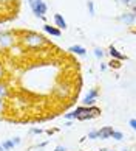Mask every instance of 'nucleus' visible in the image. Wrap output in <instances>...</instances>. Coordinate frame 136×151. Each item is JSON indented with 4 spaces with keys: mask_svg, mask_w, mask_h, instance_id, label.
<instances>
[{
    "mask_svg": "<svg viewBox=\"0 0 136 151\" xmlns=\"http://www.w3.org/2000/svg\"><path fill=\"white\" fill-rule=\"evenodd\" d=\"M6 93H8V87L5 86L2 81H0V98H2V97H6Z\"/></svg>",
    "mask_w": 136,
    "mask_h": 151,
    "instance_id": "4468645a",
    "label": "nucleus"
},
{
    "mask_svg": "<svg viewBox=\"0 0 136 151\" xmlns=\"http://www.w3.org/2000/svg\"><path fill=\"white\" fill-rule=\"evenodd\" d=\"M119 2H122V3H125V5H127V3H128V0H119Z\"/></svg>",
    "mask_w": 136,
    "mask_h": 151,
    "instance_id": "4be33fe9",
    "label": "nucleus"
},
{
    "mask_svg": "<svg viewBox=\"0 0 136 151\" xmlns=\"http://www.w3.org/2000/svg\"><path fill=\"white\" fill-rule=\"evenodd\" d=\"M107 151H113V150H107Z\"/></svg>",
    "mask_w": 136,
    "mask_h": 151,
    "instance_id": "393cba45",
    "label": "nucleus"
},
{
    "mask_svg": "<svg viewBox=\"0 0 136 151\" xmlns=\"http://www.w3.org/2000/svg\"><path fill=\"white\" fill-rule=\"evenodd\" d=\"M108 53H110V56H111L113 59H116V61H124V59H127L125 55H122L115 45H110V47H108Z\"/></svg>",
    "mask_w": 136,
    "mask_h": 151,
    "instance_id": "6e6552de",
    "label": "nucleus"
},
{
    "mask_svg": "<svg viewBox=\"0 0 136 151\" xmlns=\"http://www.w3.org/2000/svg\"><path fill=\"white\" fill-rule=\"evenodd\" d=\"M111 132H113L111 126H104V128H101V129H98V139H101V140H107V139L111 137Z\"/></svg>",
    "mask_w": 136,
    "mask_h": 151,
    "instance_id": "0eeeda50",
    "label": "nucleus"
},
{
    "mask_svg": "<svg viewBox=\"0 0 136 151\" xmlns=\"http://www.w3.org/2000/svg\"><path fill=\"white\" fill-rule=\"evenodd\" d=\"M5 76V69H3V64L2 61H0V81H2V78Z\"/></svg>",
    "mask_w": 136,
    "mask_h": 151,
    "instance_id": "6ab92c4d",
    "label": "nucleus"
},
{
    "mask_svg": "<svg viewBox=\"0 0 136 151\" xmlns=\"http://www.w3.org/2000/svg\"><path fill=\"white\" fill-rule=\"evenodd\" d=\"M110 139H115V140H122V139H124V134H122V132H119V131H115V129H113Z\"/></svg>",
    "mask_w": 136,
    "mask_h": 151,
    "instance_id": "ddd939ff",
    "label": "nucleus"
},
{
    "mask_svg": "<svg viewBox=\"0 0 136 151\" xmlns=\"http://www.w3.org/2000/svg\"><path fill=\"white\" fill-rule=\"evenodd\" d=\"M43 129H40V128H33V129H30V134H42Z\"/></svg>",
    "mask_w": 136,
    "mask_h": 151,
    "instance_id": "a211bd4d",
    "label": "nucleus"
},
{
    "mask_svg": "<svg viewBox=\"0 0 136 151\" xmlns=\"http://www.w3.org/2000/svg\"><path fill=\"white\" fill-rule=\"evenodd\" d=\"M43 31L48 33L50 36H54V37H60V36H62V31H60L59 28H56V27H51V25H48V24L43 25Z\"/></svg>",
    "mask_w": 136,
    "mask_h": 151,
    "instance_id": "9d476101",
    "label": "nucleus"
},
{
    "mask_svg": "<svg viewBox=\"0 0 136 151\" xmlns=\"http://www.w3.org/2000/svg\"><path fill=\"white\" fill-rule=\"evenodd\" d=\"M85 139H88V140H96V139H98V129L90 131V132H88V136L85 137Z\"/></svg>",
    "mask_w": 136,
    "mask_h": 151,
    "instance_id": "dca6fc26",
    "label": "nucleus"
},
{
    "mask_svg": "<svg viewBox=\"0 0 136 151\" xmlns=\"http://www.w3.org/2000/svg\"><path fill=\"white\" fill-rule=\"evenodd\" d=\"M54 24H56V28H59V30L67 28V20L64 19L62 14H54Z\"/></svg>",
    "mask_w": 136,
    "mask_h": 151,
    "instance_id": "9b49d317",
    "label": "nucleus"
},
{
    "mask_svg": "<svg viewBox=\"0 0 136 151\" xmlns=\"http://www.w3.org/2000/svg\"><path fill=\"white\" fill-rule=\"evenodd\" d=\"M98 97H99V89H96V87L90 89L88 93L82 98V104L84 106H93L96 103V100H98Z\"/></svg>",
    "mask_w": 136,
    "mask_h": 151,
    "instance_id": "7ed1b4c3",
    "label": "nucleus"
},
{
    "mask_svg": "<svg viewBox=\"0 0 136 151\" xmlns=\"http://www.w3.org/2000/svg\"><path fill=\"white\" fill-rule=\"evenodd\" d=\"M128 125H130V128H132V129H136V120H135V119H130Z\"/></svg>",
    "mask_w": 136,
    "mask_h": 151,
    "instance_id": "aec40b11",
    "label": "nucleus"
},
{
    "mask_svg": "<svg viewBox=\"0 0 136 151\" xmlns=\"http://www.w3.org/2000/svg\"><path fill=\"white\" fill-rule=\"evenodd\" d=\"M22 42H23L25 47H30V48H37V47H42L47 44V39L43 36L37 35V33H26L22 39Z\"/></svg>",
    "mask_w": 136,
    "mask_h": 151,
    "instance_id": "f257e3e1",
    "label": "nucleus"
},
{
    "mask_svg": "<svg viewBox=\"0 0 136 151\" xmlns=\"http://www.w3.org/2000/svg\"><path fill=\"white\" fill-rule=\"evenodd\" d=\"M119 20L124 22L125 25H133L135 20H136V14L133 13V11H130V13H122L121 16H119Z\"/></svg>",
    "mask_w": 136,
    "mask_h": 151,
    "instance_id": "39448f33",
    "label": "nucleus"
},
{
    "mask_svg": "<svg viewBox=\"0 0 136 151\" xmlns=\"http://www.w3.org/2000/svg\"><path fill=\"white\" fill-rule=\"evenodd\" d=\"M19 143H20V137H14V139H9V140H5L2 145H0V148H2L3 151H9L14 147H17Z\"/></svg>",
    "mask_w": 136,
    "mask_h": 151,
    "instance_id": "423d86ee",
    "label": "nucleus"
},
{
    "mask_svg": "<svg viewBox=\"0 0 136 151\" xmlns=\"http://www.w3.org/2000/svg\"><path fill=\"white\" fill-rule=\"evenodd\" d=\"M14 44V37L8 31H0V48H8Z\"/></svg>",
    "mask_w": 136,
    "mask_h": 151,
    "instance_id": "20e7f679",
    "label": "nucleus"
},
{
    "mask_svg": "<svg viewBox=\"0 0 136 151\" xmlns=\"http://www.w3.org/2000/svg\"><path fill=\"white\" fill-rule=\"evenodd\" d=\"M104 50H102V48H99V47H96L94 48V56L96 58H98V59H102V58H104Z\"/></svg>",
    "mask_w": 136,
    "mask_h": 151,
    "instance_id": "2eb2a0df",
    "label": "nucleus"
},
{
    "mask_svg": "<svg viewBox=\"0 0 136 151\" xmlns=\"http://www.w3.org/2000/svg\"><path fill=\"white\" fill-rule=\"evenodd\" d=\"M68 52L74 53V55H77V56H85V55H87V50H85L82 45H71L70 48H68Z\"/></svg>",
    "mask_w": 136,
    "mask_h": 151,
    "instance_id": "f8f14e48",
    "label": "nucleus"
},
{
    "mask_svg": "<svg viewBox=\"0 0 136 151\" xmlns=\"http://www.w3.org/2000/svg\"><path fill=\"white\" fill-rule=\"evenodd\" d=\"M122 151H128V150H122Z\"/></svg>",
    "mask_w": 136,
    "mask_h": 151,
    "instance_id": "b1692460",
    "label": "nucleus"
},
{
    "mask_svg": "<svg viewBox=\"0 0 136 151\" xmlns=\"http://www.w3.org/2000/svg\"><path fill=\"white\" fill-rule=\"evenodd\" d=\"M28 3H30V8L33 9L34 16H37L39 19H45L48 6L43 0H28Z\"/></svg>",
    "mask_w": 136,
    "mask_h": 151,
    "instance_id": "f03ea898",
    "label": "nucleus"
},
{
    "mask_svg": "<svg viewBox=\"0 0 136 151\" xmlns=\"http://www.w3.org/2000/svg\"><path fill=\"white\" fill-rule=\"evenodd\" d=\"M87 8H88L90 16H94V5H93V2H88L87 3Z\"/></svg>",
    "mask_w": 136,
    "mask_h": 151,
    "instance_id": "f3484780",
    "label": "nucleus"
},
{
    "mask_svg": "<svg viewBox=\"0 0 136 151\" xmlns=\"http://www.w3.org/2000/svg\"><path fill=\"white\" fill-rule=\"evenodd\" d=\"M54 151H67V147L65 145H59V147H56Z\"/></svg>",
    "mask_w": 136,
    "mask_h": 151,
    "instance_id": "412c9836",
    "label": "nucleus"
},
{
    "mask_svg": "<svg viewBox=\"0 0 136 151\" xmlns=\"http://www.w3.org/2000/svg\"><path fill=\"white\" fill-rule=\"evenodd\" d=\"M85 108H87V106H79V108H76L74 111H71V112H68V114H65L64 117L67 120H76L79 115H81L84 111H85Z\"/></svg>",
    "mask_w": 136,
    "mask_h": 151,
    "instance_id": "1a4fd4ad",
    "label": "nucleus"
},
{
    "mask_svg": "<svg viewBox=\"0 0 136 151\" xmlns=\"http://www.w3.org/2000/svg\"><path fill=\"white\" fill-rule=\"evenodd\" d=\"M0 109H2V100H0Z\"/></svg>",
    "mask_w": 136,
    "mask_h": 151,
    "instance_id": "5701e85b",
    "label": "nucleus"
}]
</instances>
